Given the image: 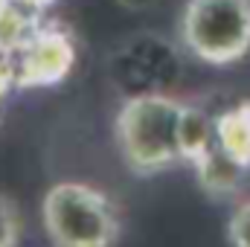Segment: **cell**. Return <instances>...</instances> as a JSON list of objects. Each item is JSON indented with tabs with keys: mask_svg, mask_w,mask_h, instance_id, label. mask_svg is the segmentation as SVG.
<instances>
[{
	"mask_svg": "<svg viewBox=\"0 0 250 247\" xmlns=\"http://www.w3.org/2000/svg\"><path fill=\"white\" fill-rule=\"evenodd\" d=\"M184 102L169 93H137L125 99L114 120V137L134 175H157L181 163L178 125Z\"/></svg>",
	"mask_w": 250,
	"mask_h": 247,
	"instance_id": "cell-1",
	"label": "cell"
},
{
	"mask_svg": "<svg viewBox=\"0 0 250 247\" xmlns=\"http://www.w3.org/2000/svg\"><path fill=\"white\" fill-rule=\"evenodd\" d=\"M41 221L53 247H117L120 209L96 186L62 181L44 192Z\"/></svg>",
	"mask_w": 250,
	"mask_h": 247,
	"instance_id": "cell-2",
	"label": "cell"
},
{
	"mask_svg": "<svg viewBox=\"0 0 250 247\" xmlns=\"http://www.w3.org/2000/svg\"><path fill=\"white\" fill-rule=\"evenodd\" d=\"M181 41L204 64L227 67L250 53V0H187Z\"/></svg>",
	"mask_w": 250,
	"mask_h": 247,
	"instance_id": "cell-3",
	"label": "cell"
},
{
	"mask_svg": "<svg viewBox=\"0 0 250 247\" xmlns=\"http://www.w3.org/2000/svg\"><path fill=\"white\" fill-rule=\"evenodd\" d=\"M76 67V38L62 23H41L15 53V90L62 84Z\"/></svg>",
	"mask_w": 250,
	"mask_h": 247,
	"instance_id": "cell-4",
	"label": "cell"
},
{
	"mask_svg": "<svg viewBox=\"0 0 250 247\" xmlns=\"http://www.w3.org/2000/svg\"><path fill=\"white\" fill-rule=\"evenodd\" d=\"M215 145L245 172H250V99L215 117Z\"/></svg>",
	"mask_w": 250,
	"mask_h": 247,
	"instance_id": "cell-5",
	"label": "cell"
},
{
	"mask_svg": "<svg viewBox=\"0 0 250 247\" xmlns=\"http://www.w3.org/2000/svg\"><path fill=\"white\" fill-rule=\"evenodd\" d=\"M192 169H195V178H198V184L204 192H209L212 198H230V195H236L242 184H245V172L242 166H236L218 145H212L198 163H192Z\"/></svg>",
	"mask_w": 250,
	"mask_h": 247,
	"instance_id": "cell-6",
	"label": "cell"
},
{
	"mask_svg": "<svg viewBox=\"0 0 250 247\" xmlns=\"http://www.w3.org/2000/svg\"><path fill=\"white\" fill-rule=\"evenodd\" d=\"M215 145V117H209L204 108L187 105L184 102V114L178 125V148H181V160L184 163H198L209 148Z\"/></svg>",
	"mask_w": 250,
	"mask_h": 247,
	"instance_id": "cell-7",
	"label": "cell"
},
{
	"mask_svg": "<svg viewBox=\"0 0 250 247\" xmlns=\"http://www.w3.org/2000/svg\"><path fill=\"white\" fill-rule=\"evenodd\" d=\"M44 12L23 6L21 0H0V50L15 56L44 23Z\"/></svg>",
	"mask_w": 250,
	"mask_h": 247,
	"instance_id": "cell-8",
	"label": "cell"
},
{
	"mask_svg": "<svg viewBox=\"0 0 250 247\" xmlns=\"http://www.w3.org/2000/svg\"><path fill=\"white\" fill-rule=\"evenodd\" d=\"M21 245V212L18 204L0 192V247Z\"/></svg>",
	"mask_w": 250,
	"mask_h": 247,
	"instance_id": "cell-9",
	"label": "cell"
},
{
	"mask_svg": "<svg viewBox=\"0 0 250 247\" xmlns=\"http://www.w3.org/2000/svg\"><path fill=\"white\" fill-rule=\"evenodd\" d=\"M227 239L233 247H250V198L233 209L227 221Z\"/></svg>",
	"mask_w": 250,
	"mask_h": 247,
	"instance_id": "cell-10",
	"label": "cell"
},
{
	"mask_svg": "<svg viewBox=\"0 0 250 247\" xmlns=\"http://www.w3.org/2000/svg\"><path fill=\"white\" fill-rule=\"evenodd\" d=\"M9 90H15V56L0 50V102Z\"/></svg>",
	"mask_w": 250,
	"mask_h": 247,
	"instance_id": "cell-11",
	"label": "cell"
},
{
	"mask_svg": "<svg viewBox=\"0 0 250 247\" xmlns=\"http://www.w3.org/2000/svg\"><path fill=\"white\" fill-rule=\"evenodd\" d=\"M23 6H29V9H35V12H44V9H50V6H56L59 0H21Z\"/></svg>",
	"mask_w": 250,
	"mask_h": 247,
	"instance_id": "cell-12",
	"label": "cell"
},
{
	"mask_svg": "<svg viewBox=\"0 0 250 247\" xmlns=\"http://www.w3.org/2000/svg\"><path fill=\"white\" fill-rule=\"evenodd\" d=\"M120 3H123L125 9H148L154 0H120Z\"/></svg>",
	"mask_w": 250,
	"mask_h": 247,
	"instance_id": "cell-13",
	"label": "cell"
}]
</instances>
